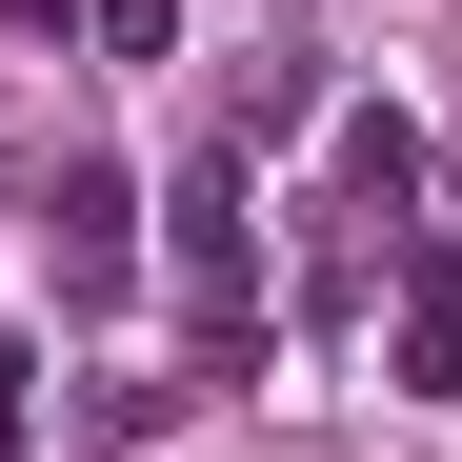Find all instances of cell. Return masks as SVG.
I'll use <instances>...</instances> for the list:
<instances>
[{
  "mask_svg": "<svg viewBox=\"0 0 462 462\" xmlns=\"http://www.w3.org/2000/svg\"><path fill=\"white\" fill-rule=\"evenodd\" d=\"M162 221H181V282L242 322V282H262V201H242V162H221V141L181 162V201H162Z\"/></svg>",
  "mask_w": 462,
  "mask_h": 462,
  "instance_id": "obj_1",
  "label": "cell"
},
{
  "mask_svg": "<svg viewBox=\"0 0 462 462\" xmlns=\"http://www.w3.org/2000/svg\"><path fill=\"white\" fill-rule=\"evenodd\" d=\"M402 382L462 402V242H402Z\"/></svg>",
  "mask_w": 462,
  "mask_h": 462,
  "instance_id": "obj_2",
  "label": "cell"
},
{
  "mask_svg": "<svg viewBox=\"0 0 462 462\" xmlns=\"http://www.w3.org/2000/svg\"><path fill=\"white\" fill-rule=\"evenodd\" d=\"M342 201H362V242L422 201V121H402V101H362V121H342Z\"/></svg>",
  "mask_w": 462,
  "mask_h": 462,
  "instance_id": "obj_3",
  "label": "cell"
},
{
  "mask_svg": "<svg viewBox=\"0 0 462 462\" xmlns=\"http://www.w3.org/2000/svg\"><path fill=\"white\" fill-rule=\"evenodd\" d=\"M41 242H60V282L101 301V282H121V181H101V162H60V181H41Z\"/></svg>",
  "mask_w": 462,
  "mask_h": 462,
  "instance_id": "obj_4",
  "label": "cell"
},
{
  "mask_svg": "<svg viewBox=\"0 0 462 462\" xmlns=\"http://www.w3.org/2000/svg\"><path fill=\"white\" fill-rule=\"evenodd\" d=\"M181 41V0H101V60H162Z\"/></svg>",
  "mask_w": 462,
  "mask_h": 462,
  "instance_id": "obj_5",
  "label": "cell"
}]
</instances>
